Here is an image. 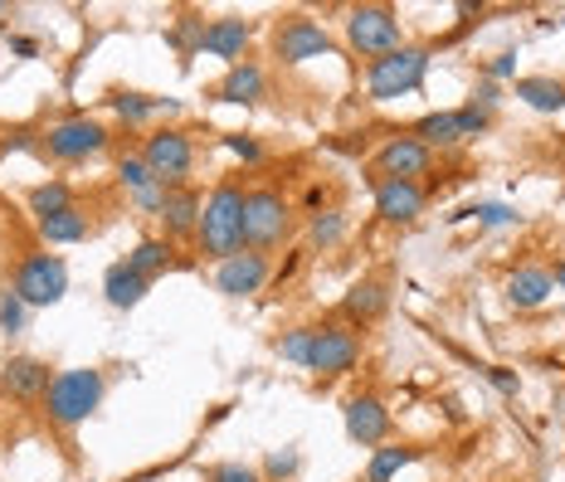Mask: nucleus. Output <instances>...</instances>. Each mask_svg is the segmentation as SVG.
<instances>
[{
	"label": "nucleus",
	"mask_w": 565,
	"mask_h": 482,
	"mask_svg": "<svg viewBox=\"0 0 565 482\" xmlns=\"http://www.w3.org/2000/svg\"><path fill=\"white\" fill-rule=\"evenodd\" d=\"M244 195H249V185L244 181H220L210 185L205 205H200V229H195V249L200 258H210V264H225L244 249Z\"/></svg>",
	"instance_id": "obj_1"
},
{
	"label": "nucleus",
	"mask_w": 565,
	"mask_h": 482,
	"mask_svg": "<svg viewBox=\"0 0 565 482\" xmlns=\"http://www.w3.org/2000/svg\"><path fill=\"white\" fill-rule=\"evenodd\" d=\"M103 395H108V375L98 366H74V371H54L50 390H44L40 409L44 419L58 429V433H74L84 419L98 415Z\"/></svg>",
	"instance_id": "obj_2"
},
{
	"label": "nucleus",
	"mask_w": 565,
	"mask_h": 482,
	"mask_svg": "<svg viewBox=\"0 0 565 482\" xmlns=\"http://www.w3.org/2000/svg\"><path fill=\"white\" fill-rule=\"evenodd\" d=\"M429 44H399V50L381 54L366 64V98L371 103H399L409 98V93L424 88V78H429Z\"/></svg>",
	"instance_id": "obj_3"
},
{
	"label": "nucleus",
	"mask_w": 565,
	"mask_h": 482,
	"mask_svg": "<svg viewBox=\"0 0 565 482\" xmlns=\"http://www.w3.org/2000/svg\"><path fill=\"white\" fill-rule=\"evenodd\" d=\"M113 147V127L98 122L88 113H74V117H58L40 132V151L58 167H84V161L103 157Z\"/></svg>",
	"instance_id": "obj_4"
},
{
	"label": "nucleus",
	"mask_w": 565,
	"mask_h": 482,
	"mask_svg": "<svg viewBox=\"0 0 565 482\" xmlns=\"http://www.w3.org/2000/svg\"><path fill=\"white\" fill-rule=\"evenodd\" d=\"M292 239V200L278 185H249L244 195V249L274 254Z\"/></svg>",
	"instance_id": "obj_5"
},
{
	"label": "nucleus",
	"mask_w": 565,
	"mask_h": 482,
	"mask_svg": "<svg viewBox=\"0 0 565 482\" xmlns=\"http://www.w3.org/2000/svg\"><path fill=\"white\" fill-rule=\"evenodd\" d=\"M268 50H274V58L282 68H302V64H312V58L332 54L337 40L322 20L302 15V10H288V15H278L274 30H268Z\"/></svg>",
	"instance_id": "obj_6"
},
{
	"label": "nucleus",
	"mask_w": 565,
	"mask_h": 482,
	"mask_svg": "<svg viewBox=\"0 0 565 482\" xmlns=\"http://www.w3.org/2000/svg\"><path fill=\"white\" fill-rule=\"evenodd\" d=\"M361 356H366V336L356 332L351 322H312V356H308V371L317 381H341V375H351L361 366Z\"/></svg>",
	"instance_id": "obj_7"
},
{
	"label": "nucleus",
	"mask_w": 565,
	"mask_h": 482,
	"mask_svg": "<svg viewBox=\"0 0 565 482\" xmlns=\"http://www.w3.org/2000/svg\"><path fill=\"white\" fill-rule=\"evenodd\" d=\"M141 161L151 167V175H157L167 191H175V185H191L195 175V137L185 132V127H151L147 137H141Z\"/></svg>",
	"instance_id": "obj_8"
},
{
	"label": "nucleus",
	"mask_w": 565,
	"mask_h": 482,
	"mask_svg": "<svg viewBox=\"0 0 565 482\" xmlns=\"http://www.w3.org/2000/svg\"><path fill=\"white\" fill-rule=\"evenodd\" d=\"M10 292H15L25 308H58V302L68 298V264L50 249H30L15 264Z\"/></svg>",
	"instance_id": "obj_9"
},
{
	"label": "nucleus",
	"mask_w": 565,
	"mask_h": 482,
	"mask_svg": "<svg viewBox=\"0 0 565 482\" xmlns=\"http://www.w3.org/2000/svg\"><path fill=\"white\" fill-rule=\"evenodd\" d=\"M341 30H347V50L361 54L366 64L405 44V25H399L395 6H351L347 20H341Z\"/></svg>",
	"instance_id": "obj_10"
},
{
	"label": "nucleus",
	"mask_w": 565,
	"mask_h": 482,
	"mask_svg": "<svg viewBox=\"0 0 565 482\" xmlns=\"http://www.w3.org/2000/svg\"><path fill=\"white\" fill-rule=\"evenodd\" d=\"M341 425H347V439L356 443V449H381V443L391 439V429H395V415L375 390H361V395L347 399Z\"/></svg>",
	"instance_id": "obj_11"
},
{
	"label": "nucleus",
	"mask_w": 565,
	"mask_h": 482,
	"mask_svg": "<svg viewBox=\"0 0 565 482\" xmlns=\"http://www.w3.org/2000/svg\"><path fill=\"white\" fill-rule=\"evenodd\" d=\"M268 283H274V258L268 254H254V249H239L225 264H215V292L244 302V298H258Z\"/></svg>",
	"instance_id": "obj_12"
},
{
	"label": "nucleus",
	"mask_w": 565,
	"mask_h": 482,
	"mask_svg": "<svg viewBox=\"0 0 565 482\" xmlns=\"http://www.w3.org/2000/svg\"><path fill=\"white\" fill-rule=\"evenodd\" d=\"M375 181H419V175L434 171V151L409 132H395L385 137V147L375 151Z\"/></svg>",
	"instance_id": "obj_13"
},
{
	"label": "nucleus",
	"mask_w": 565,
	"mask_h": 482,
	"mask_svg": "<svg viewBox=\"0 0 565 482\" xmlns=\"http://www.w3.org/2000/svg\"><path fill=\"white\" fill-rule=\"evenodd\" d=\"M371 200H375V219L381 225H415V219L429 210V191L424 181H371Z\"/></svg>",
	"instance_id": "obj_14"
},
{
	"label": "nucleus",
	"mask_w": 565,
	"mask_h": 482,
	"mask_svg": "<svg viewBox=\"0 0 565 482\" xmlns=\"http://www.w3.org/2000/svg\"><path fill=\"white\" fill-rule=\"evenodd\" d=\"M50 381H54L50 361L25 356V351L6 356V366H0V390H6L10 399H20V405H40L44 390H50Z\"/></svg>",
	"instance_id": "obj_15"
},
{
	"label": "nucleus",
	"mask_w": 565,
	"mask_h": 482,
	"mask_svg": "<svg viewBox=\"0 0 565 482\" xmlns=\"http://www.w3.org/2000/svg\"><path fill=\"white\" fill-rule=\"evenodd\" d=\"M254 34H258L254 20H244V15H215V20H205V50H200V54L225 58V64L234 68V64H244V58H249Z\"/></svg>",
	"instance_id": "obj_16"
},
{
	"label": "nucleus",
	"mask_w": 565,
	"mask_h": 482,
	"mask_svg": "<svg viewBox=\"0 0 565 482\" xmlns=\"http://www.w3.org/2000/svg\"><path fill=\"white\" fill-rule=\"evenodd\" d=\"M210 98L230 103V108H258V103L268 98V68L258 64V58H244V64L225 68V78L210 88Z\"/></svg>",
	"instance_id": "obj_17"
},
{
	"label": "nucleus",
	"mask_w": 565,
	"mask_h": 482,
	"mask_svg": "<svg viewBox=\"0 0 565 482\" xmlns=\"http://www.w3.org/2000/svg\"><path fill=\"white\" fill-rule=\"evenodd\" d=\"M200 205H205V195H200L195 185H175V191H167V205H161V215H157L161 239H171V244H195Z\"/></svg>",
	"instance_id": "obj_18"
},
{
	"label": "nucleus",
	"mask_w": 565,
	"mask_h": 482,
	"mask_svg": "<svg viewBox=\"0 0 565 482\" xmlns=\"http://www.w3.org/2000/svg\"><path fill=\"white\" fill-rule=\"evenodd\" d=\"M385 312H391V283H385V278H356V283L347 288V298H341V322H351L356 332L381 322Z\"/></svg>",
	"instance_id": "obj_19"
},
{
	"label": "nucleus",
	"mask_w": 565,
	"mask_h": 482,
	"mask_svg": "<svg viewBox=\"0 0 565 482\" xmlns=\"http://www.w3.org/2000/svg\"><path fill=\"white\" fill-rule=\"evenodd\" d=\"M502 292H508V302L516 312H536V308H546V302L556 298V278H551L546 264H522V268H512L508 274Z\"/></svg>",
	"instance_id": "obj_20"
},
{
	"label": "nucleus",
	"mask_w": 565,
	"mask_h": 482,
	"mask_svg": "<svg viewBox=\"0 0 565 482\" xmlns=\"http://www.w3.org/2000/svg\"><path fill=\"white\" fill-rule=\"evenodd\" d=\"M103 103H108L117 113V122H127V127H147V122H157V117L181 113L175 98H157V93H137V88H113Z\"/></svg>",
	"instance_id": "obj_21"
},
{
	"label": "nucleus",
	"mask_w": 565,
	"mask_h": 482,
	"mask_svg": "<svg viewBox=\"0 0 565 482\" xmlns=\"http://www.w3.org/2000/svg\"><path fill=\"white\" fill-rule=\"evenodd\" d=\"M409 137H419L424 147L439 157V151H454V147H463L468 137H463V117H458V108H439V113H424L415 127H409Z\"/></svg>",
	"instance_id": "obj_22"
},
{
	"label": "nucleus",
	"mask_w": 565,
	"mask_h": 482,
	"mask_svg": "<svg viewBox=\"0 0 565 482\" xmlns=\"http://www.w3.org/2000/svg\"><path fill=\"white\" fill-rule=\"evenodd\" d=\"M34 229H40V239L50 244V249H58V244H84L93 234V219H88V210L74 200V205H64V210H54V215L34 219Z\"/></svg>",
	"instance_id": "obj_23"
},
{
	"label": "nucleus",
	"mask_w": 565,
	"mask_h": 482,
	"mask_svg": "<svg viewBox=\"0 0 565 482\" xmlns=\"http://www.w3.org/2000/svg\"><path fill=\"white\" fill-rule=\"evenodd\" d=\"M151 292V283L137 274V268H127V258H117V264H108V274H103V298H108V308L117 312H132L141 298Z\"/></svg>",
	"instance_id": "obj_24"
},
{
	"label": "nucleus",
	"mask_w": 565,
	"mask_h": 482,
	"mask_svg": "<svg viewBox=\"0 0 565 482\" xmlns=\"http://www.w3.org/2000/svg\"><path fill=\"white\" fill-rule=\"evenodd\" d=\"M127 268H137L147 283H157V278H167L175 268V244L161 239V234H141L132 244V254H127Z\"/></svg>",
	"instance_id": "obj_25"
},
{
	"label": "nucleus",
	"mask_w": 565,
	"mask_h": 482,
	"mask_svg": "<svg viewBox=\"0 0 565 482\" xmlns=\"http://www.w3.org/2000/svg\"><path fill=\"white\" fill-rule=\"evenodd\" d=\"M512 98L526 103L532 113H565V84L551 74H522L512 78Z\"/></svg>",
	"instance_id": "obj_26"
},
{
	"label": "nucleus",
	"mask_w": 565,
	"mask_h": 482,
	"mask_svg": "<svg viewBox=\"0 0 565 482\" xmlns=\"http://www.w3.org/2000/svg\"><path fill=\"white\" fill-rule=\"evenodd\" d=\"M347 234H351L347 210L327 205V210H312V215H308V249H312V254H332V249H341V244H347Z\"/></svg>",
	"instance_id": "obj_27"
},
{
	"label": "nucleus",
	"mask_w": 565,
	"mask_h": 482,
	"mask_svg": "<svg viewBox=\"0 0 565 482\" xmlns=\"http://www.w3.org/2000/svg\"><path fill=\"white\" fill-rule=\"evenodd\" d=\"M419 458H424V449H415V443H381V449H371L366 482H395L409 463H419Z\"/></svg>",
	"instance_id": "obj_28"
},
{
	"label": "nucleus",
	"mask_w": 565,
	"mask_h": 482,
	"mask_svg": "<svg viewBox=\"0 0 565 482\" xmlns=\"http://www.w3.org/2000/svg\"><path fill=\"white\" fill-rule=\"evenodd\" d=\"M167 44L181 54V64H191V58L205 50V15H200V10H181L167 30Z\"/></svg>",
	"instance_id": "obj_29"
},
{
	"label": "nucleus",
	"mask_w": 565,
	"mask_h": 482,
	"mask_svg": "<svg viewBox=\"0 0 565 482\" xmlns=\"http://www.w3.org/2000/svg\"><path fill=\"white\" fill-rule=\"evenodd\" d=\"M25 205L34 219H44V215H54V210L74 205V191H68V181H40V185H30Z\"/></svg>",
	"instance_id": "obj_30"
},
{
	"label": "nucleus",
	"mask_w": 565,
	"mask_h": 482,
	"mask_svg": "<svg viewBox=\"0 0 565 482\" xmlns=\"http://www.w3.org/2000/svg\"><path fill=\"white\" fill-rule=\"evenodd\" d=\"M117 185H122L127 195H141V191H151V185H161V181L151 175L147 161H141V151H122V157H117Z\"/></svg>",
	"instance_id": "obj_31"
},
{
	"label": "nucleus",
	"mask_w": 565,
	"mask_h": 482,
	"mask_svg": "<svg viewBox=\"0 0 565 482\" xmlns=\"http://www.w3.org/2000/svg\"><path fill=\"white\" fill-rule=\"evenodd\" d=\"M454 219H478L482 229H508V225H522L516 205H508V200H482V205L463 210V215H454Z\"/></svg>",
	"instance_id": "obj_32"
},
{
	"label": "nucleus",
	"mask_w": 565,
	"mask_h": 482,
	"mask_svg": "<svg viewBox=\"0 0 565 482\" xmlns=\"http://www.w3.org/2000/svg\"><path fill=\"white\" fill-rule=\"evenodd\" d=\"M274 351L288 366H302L308 371V356H312V326H288L278 341H274Z\"/></svg>",
	"instance_id": "obj_33"
},
{
	"label": "nucleus",
	"mask_w": 565,
	"mask_h": 482,
	"mask_svg": "<svg viewBox=\"0 0 565 482\" xmlns=\"http://www.w3.org/2000/svg\"><path fill=\"white\" fill-rule=\"evenodd\" d=\"M205 482H268V478H264V468L244 463V458H225V463L210 468Z\"/></svg>",
	"instance_id": "obj_34"
},
{
	"label": "nucleus",
	"mask_w": 565,
	"mask_h": 482,
	"mask_svg": "<svg viewBox=\"0 0 565 482\" xmlns=\"http://www.w3.org/2000/svg\"><path fill=\"white\" fill-rule=\"evenodd\" d=\"M25 322H30V308L6 288L0 292V336H20L25 332Z\"/></svg>",
	"instance_id": "obj_35"
},
{
	"label": "nucleus",
	"mask_w": 565,
	"mask_h": 482,
	"mask_svg": "<svg viewBox=\"0 0 565 482\" xmlns=\"http://www.w3.org/2000/svg\"><path fill=\"white\" fill-rule=\"evenodd\" d=\"M298 468H302V453H298V449H278V453H268V458H264V478H268V482H288V478H298Z\"/></svg>",
	"instance_id": "obj_36"
},
{
	"label": "nucleus",
	"mask_w": 565,
	"mask_h": 482,
	"mask_svg": "<svg viewBox=\"0 0 565 482\" xmlns=\"http://www.w3.org/2000/svg\"><path fill=\"white\" fill-rule=\"evenodd\" d=\"M220 142H225V151H234V157H239L244 167H258V161L268 157L264 142H258V137H249V132H225Z\"/></svg>",
	"instance_id": "obj_37"
},
{
	"label": "nucleus",
	"mask_w": 565,
	"mask_h": 482,
	"mask_svg": "<svg viewBox=\"0 0 565 482\" xmlns=\"http://www.w3.org/2000/svg\"><path fill=\"white\" fill-rule=\"evenodd\" d=\"M482 78H488V84H502V78H516V50L492 54L488 64H482Z\"/></svg>",
	"instance_id": "obj_38"
},
{
	"label": "nucleus",
	"mask_w": 565,
	"mask_h": 482,
	"mask_svg": "<svg viewBox=\"0 0 565 482\" xmlns=\"http://www.w3.org/2000/svg\"><path fill=\"white\" fill-rule=\"evenodd\" d=\"M468 108H478V113L498 117V108H502V88H498V84H488V78H482V84L473 88V98H468Z\"/></svg>",
	"instance_id": "obj_39"
},
{
	"label": "nucleus",
	"mask_w": 565,
	"mask_h": 482,
	"mask_svg": "<svg viewBox=\"0 0 565 482\" xmlns=\"http://www.w3.org/2000/svg\"><path fill=\"white\" fill-rule=\"evenodd\" d=\"M482 375H488V385H492V390H498V395H516V390H522V381H516V371H508V366H482Z\"/></svg>",
	"instance_id": "obj_40"
},
{
	"label": "nucleus",
	"mask_w": 565,
	"mask_h": 482,
	"mask_svg": "<svg viewBox=\"0 0 565 482\" xmlns=\"http://www.w3.org/2000/svg\"><path fill=\"white\" fill-rule=\"evenodd\" d=\"M10 50H15L20 58H34L40 54V40H30V34H10Z\"/></svg>",
	"instance_id": "obj_41"
},
{
	"label": "nucleus",
	"mask_w": 565,
	"mask_h": 482,
	"mask_svg": "<svg viewBox=\"0 0 565 482\" xmlns=\"http://www.w3.org/2000/svg\"><path fill=\"white\" fill-rule=\"evenodd\" d=\"M551 278H556V288L565 292V258H561V264H556V268H551Z\"/></svg>",
	"instance_id": "obj_42"
},
{
	"label": "nucleus",
	"mask_w": 565,
	"mask_h": 482,
	"mask_svg": "<svg viewBox=\"0 0 565 482\" xmlns=\"http://www.w3.org/2000/svg\"><path fill=\"white\" fill-rule=\"evenodd\" d=\"M0 15H10V6H6V0H0Z\"/></svg>",
	"instance_id": "obj_43"
}]
</instances>
